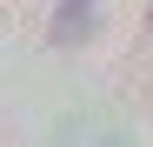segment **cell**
Here are the masks:
<instances>
[{
	"mask_svg": "<svg viewBox=\"0 0 153 147\" xmlns=\"http://www.w3.org/2000/svg\"><path fill=\"white\" fill-rule=\"evenodd\" d=\"M93 14H100V0H67L60 20H53V47H73V40L93 27Z\"/></svg>",
	"mask_w": 153,
	"mask_h": 147,
	"instance_id": "cell-1",
	"label": "cell"
}]
</instances>
